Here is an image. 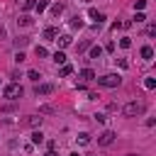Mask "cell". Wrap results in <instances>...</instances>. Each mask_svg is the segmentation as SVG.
<instances>
[{
  "label": "cell",
  "instance_id": "4",
  "mask_svg": "<svg viewBox=\"0 0 156 156\" xmlns=\"http://www.w3.org/2000/svg\"><path fill=\"white\" fill-rule=\"evenodd\" d=\"M115 136H117V134H115L112 129H105V132H100V134H98V144H100V146H107V144H112V141H115Z\"/></svg>",
  "mask_w": 156,
  "mask_h": 156
},
{
  "label": "cell",
  "instance_id": "20",
  "mask_svg": "<svg viewBox=\"0 0 156 156\" xmlns=\"http://www.w3.org/2000/svg\"><path fill=\"white\" fill-rule=\"evenodd\" d=\"M34 54H37L39 58H46V56H49V51H46L44 46H39V44H37V49H34Z\"/></svg>",
  "mask_w": 156,
  "mask_h": 156
},
{
  "label": "cell",
  "instance_id": "26",
  "mask_svg": "<svg viewBox=\"0 0 156 156\" xmlns=\"http://www.w3.org/2000/svg\"><path fill=\"white\" fill-rule=\"evenodd\" d=\"M119 46H122V49H129V46H132V39H129V37H122V39H119Z\"/></svg>",
  "mask_w": 156,
  "mask_h": 156
},
{
  "label": "cell",
  "instance_id": "7",
  "mask_svg": "<svg viewBox=\"0 0 156 156\" xmlns=\"http://www.w3.org/2000/svg\"><path fill=\"white\" fill-rule=\"evenodd\" d=\"M88 17H90V20H95L98 24H102V22H105V15H102V12H98L95 7H90V10H88Z\"/></svg>",
  "mask_w": 156,
  "mask_h": 156
},
{
  "label": "cell",
  "instance_id": "32",
  "mask_svg": "<svg viewBox=\"0 0 156 156\" xmlns=\"http://www.w3.org/2000/svg\"><path fill=\"white\" fill-rule=\"evenodd\" d=\"M39 112H46V115H49V112H54V107H49V105H41V107H39Z\"/></svg>",
  "mask_w": 156,
  "mask_h": 156
},
{
  "label": "cell",
  "instance_id": "25",
  "mask_svg": "<svg viewBox=\"0 0 156 156\" xmlns=\"http://www.w3.org/2000/svg\"><path fill=\"white\" fill-rule=\"evenodd\" d=\"M34 2L37 0H22V10L27 12V10H34Z\"/></svg>",
  "mask_w": 156,
  "mask_h": 156
},
{
  "label": "cell",
  "instance_id": "2",
  "mask_svg": "<svg viewBox=\"0 0 156 156\" xmlns=\"http://www.w3.org/2000/svg\"><path fill=\"white\" fill-rule=\"evenodd\" d=\"M144 102H139V100H132V102H127L124 107H122V115L124 117H139V115H144Z\"/></svg>",
  "mask_w": 156,
  "mask_h": 156
},
{
  "label": "cell",
  "instance_id": "8",
  "mask_svg": "<svg viewBox=\"0 0 156 156\" xmlns=\"http://www.w3.org/2000/svg\"><path fill=\"white\" fill-rule=\"evenodd\" d=\"M54 41H58V49H66V46H71L73 37H71V34H61V37H58V39H54Z\"/></svg>",
  "mask_w": 156,
  "mask_h": 156
},
{
  "label": "cell",
  "instance_id": "27",
  "mask_svg": "<svg viewBox=\"0 0 156 156\" xmlns=\"http://www.w3.org/2000/svg\"><path fill=\"white\" fill-rule=\"evenodd\" d=\"M144 7H146V0H136V2H134V10H139V12H141Z\"/></svg>",
  "mask_w": 156,
  "mask_h": 156
},
{
  "label": "cell",
  "instance_id": "37",
  "mask_svg": "<svg viewBox=\"0 0 156 156\" xmlns=\"http://www.w3.org/2000/svg\"><path fill=\"white\" fill-rule=\"evenodd\" d=\"M0 83H2V80H0Z\"/></svg>",
  "mask_w": 156,
  "mask_h": 156
},
{
  "label": "cell",
  "instance_id": "3",
  "mask_svg": "<svg viewBox=\"0 0 156 156\" xmlns=\"http://www.w3.org/2000/svg\"><path fill=\"white\" fill-rule=\"evenodd\" d=\"M22 93H24V90H22V85H20V83H10V85H5V88H2V95H5L7 100H20V98H22Z\"/></svg>",
  "mask_w": 156,
  "mask_h": 156
},
{
  "label": "cell",
  "instance_id": "10",
  "mask_svg": "<svg viewBox=\"0 0 156 156\" xmlns=\"http://www.w3.org/2000/svg\"><path fill=\"white\" fill-rule=\"evenodd\" d=\"M32 144L34 146H39V144H44V134L37 129V132H32Z\"/></svg>",
  "mask_w": 156,
  "mask_h": 156
},
{
  "label": "cell",
  "instance_id": "34",
  "mask_svg": "<svg viewBox=\"0 0 156 156\" xmlns=\"http://www.w3.org/2000/svg\"><path fill=\"white\" fill-rule=\"evenodd\" d=\"M44 156H56V151H54V149H49V151H46Z\"/></svg>",
  "mask_w": 156,
  "mask_h": 156
},
{
  "label": "cell",
  "instance_id": "33",
  "mask_svg": "<svg viewBox=\"0 0 156 156\" xmlns=\"http://www.w3.org/2000/svg\"><path fill=\"white\" fill-rule=\"evenodd\" d=\"M34 151V144H24V154H32Z\"/></svg>",
  "mask_w": 156,
  "mask_h": 156
},
{
  "label": "cell",
  "instance_id": "15",
  "mask_svg": "<svg viewBox=\"0 0 156 156\" xmlns=\"http://www.w3.org/2000/svg\"><path fill=\"white\" fill-rule=\"evenodd\" d=\"M46 7H49V0H37V2H34V10H37L39 15H41Z\"/></svg>",
  "mask_w": 156,
  "mask_h": 156
},
{
  "label": "cell",
  "instance_id": "16",
  "mask_svg": "<svg viewBox=\"0 0 156 156\" xmlns=\"http://www.w3.org/2000/svg\"><path fill=\"white\" fill-rule=\"evenodd\" d=\"M56 34H58V32H56L54 27H49V29H44V39H49V41H54V39H56Z\"/></svg>",
  "mask_w": 156,
  "mask_h": 156
},
{
  "label": "cell",
  "instance_id": "30",
  "mask_svg": "<svg viewBox=\"0 0 156 156\" xmlns=\"http://www.w3.org/2000/svg\"><path fill=\"white\" fill-rule=\"evenodd\" d=\"M85 49H90V41H80L78 44V51H85Z\"/></svg>",
  "mask_w": 156,
  "mask_h": 156
},
{
  "label": "cell",
  "instance_id": "9",
  "mask_svg": "<svg viewBox=\"0 0 156 156\" xmlns=\"http://www.w3.org/2000/svg\"><path fill=\"white\" fill-rule=\"evenodd\" d=\"M78 78H83V80H95V71H93V68H83V71L78 73Z\"/></svg>",
  "mask_w": 156,
  "mask_h": 156
},
{
  "label": "cell",
  "instance_id": "6",
  "mask_svg": "<svg viewBox=\"0 0 156 156\" xmlns=\"http://www.w3.org/2000/svg\"><path fill=\"white\" fill-rule=\"evenodd\" d=\"M22 124H27V127H39V124H41V117H39V115H29V117L22 119Z\"/></svg>",
  "mask_w": 156,
  "mask_h": 156
},
{
  "label": "cell",
  "instance_id": "28",
  "mask_svg": "<svg viewBox=\"0 0 156 156\" xmlns=\"http://www.w3.org/2000/svg\"><path fill=\"white\" fill-rule=\"evenodd\" d=\"M115 63H117L119 68H129V63H127V58H115Z\"/></svg>",
  "mask_w": 156,
  "mask_h": 156
},
{
  "label": "cell",
  "instance_id": "35",
  "mask_svg": "<svg viewBox=\"0 0 156 156\" xmlns=\"http://www.w3.org/2000/svg\"><path fill=\"white\" fill-rule=\"evenodd\" d=\"M68 156H80V154H78V151H73V154H68Z\"/></svg>",
  "mask_w": 156,
  "mask_h": 156
},
{
  "label": "cell",
  "instance_id": "5",
  "mask_svg": "<svg viewBox=\"0 0 156 156\" xmlns=\"http://www.w3.org/2000/svg\"><path fill=\"white\" fill-rule=\"evenodd\" d=\"M54 93V85L51 83H39L37 85V95H51Z\"/></svg>",
  "mask_w": 156,
  "mask_h": 156
},
{
  "label": "cell",
  "instance_id": "18",
  "mask_svg": "<svg viewBox=\"0 0 156 156\" xmlns=\"http://www.w3.org/2000/svg\"><path fill=\"white\" fill-rule=\"evenodd\" d=\"M102 56V46H90V58H100Z\"/></svg>",
  "mask_w": 156,
  "mask_h": 156
},
{
  "label": "cell",
  "instance_id": "19",
  "mask_svg": "<svg viewBox=\"0 0 156 156\" xmlns=\"http://www.w3.org/2000/svg\"><path fill=\"white\" fill-rule=\"evenodd\" d=\"M76 141H78V144H88V141H90V134H88V132H80V134L76 136Z\"/></svg>",
  "mask_w": 156,
  "mask_h": 156
},
{
  "label": "cell",
  "instance_id": "1",
  "mask_svg": "<svg viewBox=\"0 0 156 156\" xmlns=\"http://www.w3.org/2000/svg\"><path fill=\"white\" fill-rule=\"evenodd\" d=\"M95 80H98V85H102V88H117V85L122 83V76H119V73H105V76H95Z\"/></svg>",
  "mask_w": 156,
  "mask_h": 156
},
{
  "label": "cell",
  "instance_id": "24",
  "mask_svg": "<svg viewBox=\"0 0 156 156\" xmlns=\"http://www.w3.org/2000/svg\"><path fill=\"white\" fill-rule=\"evenodd\" d=\"M27 78H29V80H34V83H37V80H39V78H41V73H39V71H34V68H32V71H29V73H27Z\"/></svg>",
  "mask_w": 156,
  "mask_h": 156
},
{
  "label": "cell",
  "instance_id": "12",
  "mask_svg": "<svg viewBox=\"0 0 156 156\" xmlns=\"http://www.w3.org/2000/svg\"><path fill=\"white\" fill-rule=\"evenodd\" d=\"M17 24H22V27H29V24H32V17H29L27 12H22V15H20V20H17Z\"/></svg>",
  "mask_w": 156,
  "mask_h": 156
},
{
  "label": "cell",
  "instance_id": "11",
  "mask_svg": "<svg viewBox=\"0 0 156 156\" xmlns=\"http://www.w3.org/2000/svg\"><path fill=\"white\" fill-rule=\"evenodd\" d=\"M51 15H54V17H61V15H63V5H61V2H54V5H51Z\"/></svg>",
  "mask_w": 156,
  "mask_h": 156
},
{
  "label": "cell",
  "instance_id": "36",
  "mask_svg": "<svg viewBox=\"0 0 156 156\" xmlns=\"http://www.w3.org/2000/svg\"><path fill=\"white\" fill-rule=\"evenodd\" d=\"M124 156H139V154H124Z\"/></svg>",
  "mask_w": 156,
  "mask_h": 156
},
{
  "label": "cell",
  "instance_id": "14",
  "mask_svg": "<svg viewBox=\"0 0 156 156\" xmlns=\"http://www.w3.org/2000/svg\"><path fill=\"white\" fill-rule=\"evenodd\" d=\"M51 58H54V63H66V54H63V49H58Z\"/></svg>",
  "mask_w": 156,
  "mask_h": 156
},
{
  "label": "cell",
  "instance_id": "17",
  "mask_svg": "<svg viewBox=\"0 0 156 156\" xmlns=\"http://www.w3.org/2000/svg\"><path fill=\"white\" fill-rule=\"evenodd\" d=\"M71 27H73V29H80V27H85V22H83V20H80V17L76 15V17L71 20Z\"/></svg>",
  "mask_w": 156,
  "mask_h": 156
},
{
  "label": "cell",
  "instance_id": "23",
  "mask_svg": "<svg viewBox=\"0 0 156 156\" xmlns=\"http://www.w3.org/2000/svg\"><path fill=\"white\" fill-rule=\"evenodd\" d=\"M27 44H29V39H27V37H20V39H15V46H17V49H22V46H27Z\"/></svg>",
  "mask_w": 156,
  "mask_h": 156
},
{
  "label": "cell",
  "instance_id": "22",
  "mask_svg": "<svg viewBox=\"0 0 156 156\" xmlns=\"http://www.w3.org/2000/svg\"><path fill=\"white\" fill-rule=\"evenodd\" d=\"M144 88L146 90H154L156 88V78H144Z\"/></svg>",
  "mask_w": 156,
  "mask_h": 156
},
{
  "label": "cell",
  "instance_id": "29",
  "mask_svg": "<svg viewBox=\"0 0 156 156\" xmlns=\"http://www.w3.org/2000/svg\"><path fill=\"white\" fill-rule=\"evenodd\" d=\"M24 58H27V56H24V54H22V51H20V49H17V54H15V61H17V63H22V61H24Z\"/></svg>",
  "mask_w": 156,
  "mask_h": 156
},
{
  "label": "cell",
  "instance_id": "31",
  "mask_svg": "<svg viewBox=\"0 0 156 156\" xmlns=\"http://www.w3.org/2000/svg\"><path fill=\"white\" fill-rule=\"evenodd\" d=\"M134 20H136V22H146V15H144V12H136V17H134Z\"/></svg>",
  "mask_w": 156,
  "mask_h": 156
},
{
  "label": "cell",
  "instance_id": "21",
  "mask_svg": "<svg viewBox=\"0 0 156 156\" xmlns=\"http://www.w3.org/2000/svg\"><path fill=\"white\" fill-rule=\"evenodd\" d=\"M71 73H73V66H68V63H63L58 71V76H71Z\"/></svg>",
  "mask_w": 156,
  "mask_h": 156
},
{
  "label": "cell",
  "instance_id": "13",
  "mask_svg": "<svg viewBox=\"0 0 156 156\" xmlns=\"http://www.w3.org/2000/svg\"><path fill=\"white\" fill-rule=\"evenodd\" d=\"M141 58L151 61V58H154V49H151V46H141Z\"/></svg>",
  "mask_w": 156,
  "mask_h": 156
}]
</instances>
